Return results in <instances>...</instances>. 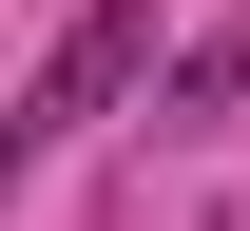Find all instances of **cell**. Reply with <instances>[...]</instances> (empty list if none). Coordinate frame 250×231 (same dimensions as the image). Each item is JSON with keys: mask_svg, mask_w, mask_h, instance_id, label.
<instances>
[{"mask_svg": "<svg viewBox=\"0 0 250 231\" xmlns=\"http://www.w3.org/2000/svg\"><path fill=\"white\" fill-rule=\"evenodd\" d=\"M135 77H154V0H77V20H58V58L20 77V154H58V135H96V116L135 97Z\"/></svg>", "mask_w": 250, "mask_h": 231, "instance_id": "6da1fadb", "label": "cell"}, {"mask_svg": "<svg viewBox=\"0 0 250 231\" xmlns=\"http://www.w3.org/2000/svg\"><path fill=\"white\" fill-rule=\"evenodd\" d=\"M154 97H173V135H231V116H250V0L173 39V77H154Z\"/></svg>", "mask_w": 250, "mask_h": 231, "instance_id": "7a4b0ae2", "label": "cell"}]
</instances>
